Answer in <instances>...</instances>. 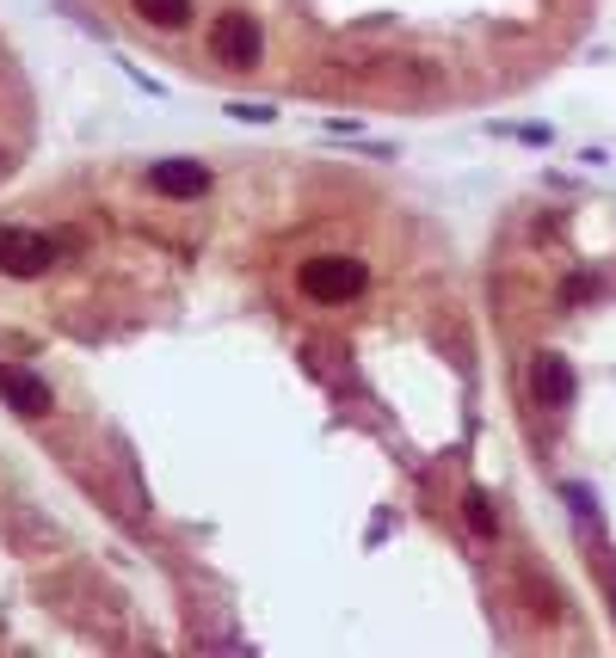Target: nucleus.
Segmentation results:
<instances>
[{
    "label": "nucleus",
    "mask_w": 616,
    "mask_h": 658,
    "mask_svg": "<svg viewBox=\"0 0 616 658\" xmlns=\"http://www.w3.org/2000/svg\"><path fill=\"white\" fill-rule=\"evenodd\" d=\"M296 283H303L308 301H321V308H339V301H358L364 296L370 271L358 259H346V253H321V259H308L303 271H296Z\"/></svg>",
    "instance_id": "1"
},
{
    "label": "nucleus",
    "mask_w": 616,
    "mask_h": 658,
    "mask_svg": "<svg viewBox=\"0 0 616 658\" xmlns=\"http://www.w3.org/2000/svg\"><path fill=\"white\" fill-rule=\"evenodd\" d=\"M0 172H7V154H0Z\"/></svg>",
    "instance_id": "10"
},
{
    "label": "nucleus",
    "mask_w": 616,
    "mask_h": 658,
    "mask_svg": "<svg viewBox=\"0 0 616 658\" xmlns=\"http://www.w3.org/2000/svg\"><path fill=\"white\" fill-rule=\"evenodd\" d=\"M530 388H537V400L549 413H567V400H574V370H567V358H561V351H542V358L530 363Z\"/></svg>",
    "instance_id": "4"
},
{
    "label": "nucleus",
    "mask_w": 616,
    "mask_h": 658,
    "mask_svg": "<svg viewBox=\"0 0 616 658\" xmlns=\"http://www.w3.org/2000/svg\"><path fill=\"white\" fill-rule=\"evenodd\" d=\"M216 56L229 62V68H259V56H266V43H259V25L241 20V13H229V20L216 25Z\"/></svg>",
    "instance_id": "3"
},
{
    "label": "nucleus",
    "mask_w": 616,
    "mask_h": 658,
    "mask_svg": "<svg viewBox=\"0 0 616 658\" xmlns=\"http://www.w3.org/2000/svg\"><path fill=\"white\" fill-rule=\"evenodd\" d=\"M43 265H56V241L25 234V228H0V271L7 278H38Z\"/></svg>",
    "instance_id": "2"
},
{
    "label": "nucleus",
    "mask_w": 616,
    "mask_h": 658,
    "mask_svg": "<svg viewBox=\"0 0 616 658\" xmlns=\"http://www.w3.org/2000/svg\"><path fill=\"white\" fill-rule=\"evenodd\" d=\"M130 7L149 25H185V20H192V0H130Z\"/></svg>",
    "instance_id": "7"
},
{
    "label": "nucleus",
    "mask_w": 616,
    "mask_h": 658,
    "mask_svg": "<svg viewBox=\"0 0 616 658\" xmlns=\"http://www.w3.org/2000/svg\"><path fill=\"white\" fill-rule=\"evenodd\" d=\"M462 517H469V524L482 529V536H493V511H487L482 492H469V499H462Z\"/></svg>",
    "instance_id": "8"
},
{
    "label": "nucleus",
    "mask_w": 616,
    "mask_h": 658,
    "mask_svg": "<svg viewBox=\"0 0 616 658\" xmlns=\"http://www.w3.org/2000/svg\"><path fill=\"white\" fill-rule=\"evenodd\" d=\"M149 179H154V191H167V197H204V191H210V172L197 167V160H161Z\"/></svg>",
    "instance_id": "6"
},
{
    "label": "nucleus",
    "mask_w": 616,
    "mask_h": 658,
    "mask_svg": "<svg viewBox=\"0 0 616 658\" xmlns=\"http://www.w3.org/2000/svg\"><path fill=\"white\" fill-rule=\"evenodd\" d=\"M0 395H7V407H20V413H31V418H43L56 407V395H50L38 376H25V370H0Z\"/></svg>",
    "instance_id": "5"
},
{
    "label": "nucleus",
    "mask_w": 616,
    "mask_h": 658,
    "mask_svg": "<svg viewBox=\"0 0 616 658\" xmlns=\"http://www.w3.org/2000/svg\"><path fill=\"white\" fill-rule=\"evenodd\" d=\"M611 597H616V572H611Z\"/></svg>",
    "instance_id": "9"
}]
</instances>
